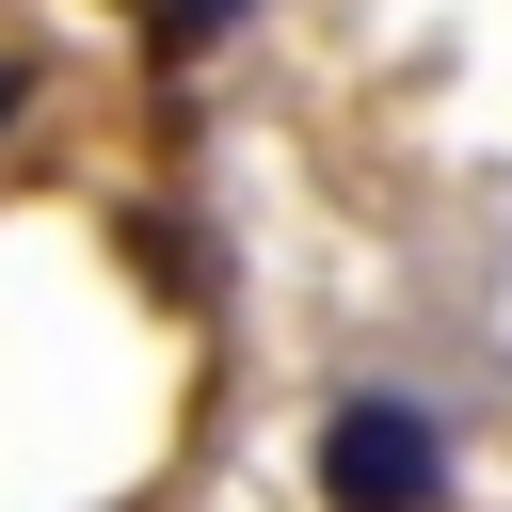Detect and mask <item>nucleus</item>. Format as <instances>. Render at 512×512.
Wrapping results in <instances>:
<instances>
[{"mask_svg": "<svg viewBox=\"0 0 512 512\" xmlns=\"http://www.w3.org/2000/svg\"><path fill=\"white\" fill-rule=\"evenodd\" d=\"M320 512H448V432L416 400H336L320 416Z\"/></svg>", "mask_w": 512, "mask_h": 512, "instance_id": "obj_1", "label": "nucleus"}, {"mask_svg": "<svg viewBox=\"0 0 512 512\" xmlns=\"http://www.w3.org/2000/svg\"><path fill=\"white\" fill-rule=\"evenodd\" d=\"M256 0H160V64H192V48H224Z\"/></svg>", "mask_w": 512, "mask_h": 512, "instance_id": "obj_2", "label": "nucleus"}, {"mask_svg": "<svg viewBox=\"0 0 512 512\" xmlns=\"http://www.w3.org/2000/svg\"><path fill=\"white\" fill-rule=\"evenodd\" d=\"M16 112H32V64H0V128H16Z\"/></svg>", "mask_w": 512, "mask_h": 512, "instance_id": "obj_3", "label": "nucleus"}]
</instances>
